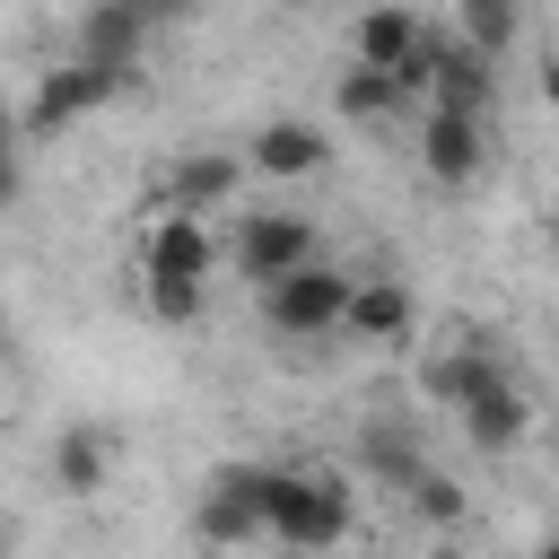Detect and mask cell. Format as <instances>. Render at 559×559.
<instances>
[{"mask_svg": "<svg viewBox=\"0 0 559 559\" xmlns=\"http://www.w3.org/2000/svg\"><path fill=\"white\" fill-rule=\"evenodd\" d=\"M262 533H271L280 550H341V542H349V480H341V472L271 463V472H262Z\"/></svg>", "mask_w": 559, "mask_h": 559, "instance_id": "cell-1", "label": "cell"}, {"mask_svg": "<svg viewBox=\"0 0 559 559\" xmlns=\"http://www.w3.org/2000/svg\"><path fill=\"white\" fill-rule=\"evenodd\" d=\"M349 271H332V262H306V271H288V280H271V288H253L262 297V323L280 332V341H323V332H341L349 323Z\"/></svg>", "mask_w": 559, "mask_h": 559, "instance_id": "cell-2", "label": "cell"}, {"mask_svg": "<svg viewBox=\"0 0 559 559\" xmlns=\"http://www.w3.org/2000/svg\"><path fill=\"white\" fill-rule=\"evenodd\" d=\"M210 262H218V236H210L201 210L157 201V210L140 218V253H131L140 280H210Z\"/></svg>", "mask_w": 559, "mask_h": 559, "instance_id": "cell-3", "label": "cell"}, {"mask_svg": "<svg viewBox=\"0 0 559 559\" xmlns=\"http://www.w3.org/2000/svg\"><path fill=\"white\" fill-rule=\"evenodd\" d=\"M489 166V114H463V105H419V175L463 192L472 175Z\"/></svg>", "mask_w": 559, "mask_h": 559, "instance_id": "cell-4", "label": "cell"}, {"mask_svg": "<svg viewBox=\"0 0 559 559\" xmlns=\"http://www.w3.org/2000/svg\"><path fill=\"white\" fill-rule=\"evenodd\" d=\"M227 262H236L253 288H271V280H288V271H306V262H314V227H306V218H288V210H245V218H236Z\"/></svg>", "mask_w": 559, "mask_h": 559, "instance_id": "cell-5", "label": "cell"}, {"mask_svg": "<svg viewBox=\"0 0 559 559\" xmlns=\"http://www.w3.org/2000/svg\"><path fill=\"white\" fill-rule=\"evenodd\" d=\"M428 105L489 114V105H498V52H480L472 35H437V26H428Z\"/></svg>", "mask_w": 559, "mask_h": 559, "instance_id": "cell-6", "label": "cell"}, {"mask_svg": "<svg viewBox=\"0 0 559 559\" xmlns=\"http://www.w3.org/2000/svg\"><path fill=\"white\" fill-rule=\"evenodd\" d=\"M114 87H122L114 70H96V61H79V52H70L61 70H44V87H35V105H26V140H61V131H70V122H87Z\"/></svg>", "mask_w": 559, "mask_h": 559, "instance_id": "cell-7", "label": "cell"}, {"mask_svg": "<svg viewBox=\"0 0 559 559\" xmlns=\"http://www.w3.org/2000/svg\"><path fill=\"white\" fill-rule=\"evenodd\" d=\"M262 472H271V463H218V472H210L201 515H192L210 550H236V542L262 533Z\"/></svg>", "mask_w": 559, "mask_h": 559, "instance_id": "cell-8", "label": "cell"}, {"mask_svg": "<svg viewBox=\"0 0 559 559\" xmlns=\"http://www.w3.org/2000/svg\"><path fill=\"white\" fill-rule=\"evenodd\" d=\"M148 9L140 0H96L87 17H79V61H96V70H114V79H131L140 70V44H148Z\"/></svg>", "mask_w": 559, "mask_h": 559, "instance_id": "cell-9", "label": "cell"}, {"mask_svg": "<svg viewBox=\"0 0 559 559\" xmlns=\"http://www.w3.org/2000/svg\"><path fill=\"white\" fill-rule=\"evenodd\" d=\"M419 44H428V26H419L411 0H367L349 17V61H367V70H402Z\"/></svg>", "mask_w": 559, "mask_h": 559, "instance_id": "cell-10", "label": "cell"}, {"mask_svg": "<svg viewBox=\"0 0 559 559\" xmlns=\"http://www.w3.org/2000/svg\"><path fill=\"white\" fill-rule=\"evenodd\" d=\"M245 166H253V175H271V183H306V175H323V166H332V140H323L314 122H262V131H253V148H245Z\"/></svg>", "mask_w": 559, "mask_h": 559, "instance_id": "cell-11", "label": "cell"}, {"mask_svg": "<svg viewBox=\"0 0 559 559\" xmlns=\"http://www.w3.org/2000/svg\"><path fill=\"white\" fill-rule=\"evenodd\" d=\"M411 323H419V306H411V288L402 280H358L349 288V341H367V349H393V341H411Z\"/></svg>", "mask_w": 559, "mask_h": 559, "instance_id": "cell-12", "label": "cell"}, {"mask_svg": "<svg viewBox=\"0 0 559 559\" xmlns=\"http://www.w3.org/2000/svg\"><path fill=\"white\" fill-rule=\"evenodd\" d=\"M524 419H533V402L515 393V376H507V367H498V376H489V384L463 402V437H472L480 454H507V445L524 437Z\"/></svg>", "mask_w": 559, "mask_h": 559, "instance_id": "cell-13", "label": "cell"}, {"mask_svg": "<svg viewBox=\"0 0 559 559\" xmlns=\"http://www.w3.org/2000/svg\"><path fill=\"white\" fill-rule=\"evenodd\" d=\"M332 105H341V122H384V114H402L411 96H402V79H393V70L349 61V70H341V87H332Z\"/></svg>", "mask_w": 559, "mask_h": 559, "instance_id": "cell-14", "label": "cell"}, {"mask_svg": "<svg viewBox=\"0 0 559 559\" xmlns=\"http://www.w3.org/2000/svg\"><path fill=\"white\" fill-rule=\"evenodd\" d=\"M489 376H498V358H489L480 341H463V349H445V358L428 367V393H437L445 411H463V402H472V393H480Z\"/></svg>", "mask_w": 559, "mask_h": 559, "instance_id": "cell-15", "label": "cell"}, {"mask_svg": "<svg viewBox=\"0 0 559 559\" xmlns=\"http://www.w3.org/2000/svg\"><path fill=\"white\" fill-rule=\"evenodd\" d=\"M358 463H367L376 480H393V489H402V480L419 472V437H411L402 419H376V428L358 437Z\"/></svg>", "mask_w": 559, "mask_h": 559, "instance_id": "cell-16", "label": "cell"}, {"mask_svg": "<svg viewBox=\"0 0 559 559\" xmlns=\"http://www.w3.org/2000/svg\"><path fill=\"white\" fill-rule=\"evenodd\" d=\"M52 480H61L70 498H96V489H105V437H96V428H70V437L52 445Z\"/></svg>", "mask_w": 559, "mask_h": 559, "instance_id": "cell-17", "label": "cell"}, {"mask_svg": "<svg viewBox=\"0 0 559 559\" xmlns=\"http://www.w3.org/2000/svg\"><path fill=\"white\" fill-rule=\"evenodd\" d=\"M402 498H411L419 524H463V489H454V472H437V463H419V472L402 480Z\"/></svg>", "mask_w": 559, "mask_h": 559, "instance_id": "cell-18", "label": "cell"}, {"mask_svg": "<svg viewBox=\"0 0 559 559\" xmlns=\"http://www.w3.org/2000/svg\"><path fill=\"white\" fill-rule=\"evenodd\" d=\"M227 192H236V166H227V157H192V166L175 175V192H166V201H183V210H218Z\"/></svg>", "mask_w": 559, "mask_h": 559, "instance_id": "cell-19", "label": "cell"}, {"mask_svg": "<svg viewBox=\"0 0 559 559\" xmlns=\"http://www.w3.org/2000/svg\"><path fill=\"white\" fill-rule=\"evenodd\" d=\"M454 26H463L480 52H507V44H515V0H454Z\"/></svg>", "mask_w": 559, "mask_h": 559, "instance_id": "cell-20", "label": "cell"}, {"mask_svg": "<svg viewBox=\"0 0 559 559\" xmlns=\"http://www.w3.org/2000/svg\"><path fill=\"white\" fill-rule=\"evenodd\" d=\"M140 297H148L157 323H192L210 306V280H140Z\"/></svg>", "mask_w": 559, "mask_h": 559, "instance_id": "cell-21", "label": "cell"}, {"mask_svg": "<svg viewBox=\"0 0 559 559\" xmlns=\"http://www.w3.org/2000/svg\"><path fill=\"white\" fill-rule=\"evenodd\" d=\"M140 9H148V17H157V26H175V17H192V9H201V0H140Z\"/></svg>", "mask_w": 559, "mask_h": 559, "instance_id": "cell-22", "label": "cell"}, {"mask_svg": "<svg viewBox=\"0 0 559 559\" xmlns=\"http://www.w3.org/2000/svg\"><path fill=\"white\" fill-rule=\"evenodd\" d=\"M542 96L559 105V44H550V61H542Z\"/></svg>", "mask_w": 559, "mask_h": 559, "instance_id": "cell-23", "label": "cell"}, {"mask_svg": "<svg viewBox=\"0 0 559 559\" xmlns=\"http://www.w3.org/2000/svg\"><path fill=\"white\" fill-rule=\"evenodd\" d=\"M550 245H559V192H550Z\"/></svg>", "mask_w": 559, "mask_h": 559, "instance_id": "cell-24", "label": "cell"}, {"mask_svg": "<svg viewBox=\"0 0 559 559\" xmlns=\"http://www.w3.org/2000/svg\"><path fill=\"white\" fill-rule=\"evenodd\" d=\"M533 559H559V542H542V550H533Z\"/></svg>", "mask_w": 559, "mask_h": 559, "instance_id": "cell-25", "label": "cell"}, {"mask_svg": "<svg viewBox=\"0 0 559 559\" xmlns=\"http://www.w3.org/2000/svg\"><path fill=\"white\" fill-rule=\"evenodd\" d=\"M280 9H314V0H280Z\"/></svg>", "mask_w": 559, "mask_h": 559, "instance_id": "cell-26", "label": "cell"}, {"mask_svg": "<svg viewBox=\"0 0 559 559\" xmlns=\"http://www.w3.org/2000/svg\"><path fill=\"white\" fill-rule=\"evenodd\" d=\"M550 463H559V437H550Z\"/></svg>", "mask_w": 559, "mask_h": 559, "instance_id": "cell-27", "label": "cell"}]
</instances>
